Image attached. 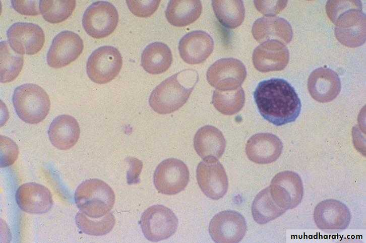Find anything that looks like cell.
<instances>
[{
	"instance_id": "9",
	"label": "cell",
	"mask_w": 366,
	"mask_h": 243,
	"mask_svg": "<svg viewBox=\"0 0 366 243\" xmlns=\"http://www.w3.org/2000/svg\"><path fill=\"white\" fill-rule=\"evenodd\" d=\"M189 181V171L182 161L170 158L160 162L154 173V185L160 193L175 195L184 190Z\"/></svg>"
},
{
	"instance_id": "22",
	"label": "cell",
	"mask_w": 366,
	"mask_h": 243,
	"mask_svg": "<svg viewBox=\"0 0 366 243\" xmlns=\"http://www.w3.org/2000/svg\"><path fill=\"white\" fill-rule=\"evenodd\" d=\"M252 32L254 38L260 43L276 40L286 44L290 42L293 36L291 26L287 20L272 16L258 19L253 25Z\"/></svg>"
},
{
	"instance_id": "29",
	"label": "cell",
	"mask_w": 366,
	"mask_h": 243,
	"mask_svg": "<svg viewBox=\"0 0 366 243\" xmlns=\"http://www.w3.org/2000/svg\"><path fill=\"white\" fill-rule=\"evenodd\" d=\"M245 95L240 86L232 90H214L212 102L215 108L225 115H232L239 112L243 107Z\"/></svg>"
},
{
	"instance_id": "30",
	"label": "cell",
	"mask_w": 366,
	"mask_h": 243,
	"mask_svg": "<svg viewBox=\"0 0 366 243\" xmlns=\"http://www.w3.org/2000/svg\"><path fill=\"white\" fill-rule=\"evenodd\" d=\"M23 56L15 52L7 41L1 42V82L14 80L22 70Z\"/></svg>"
},
{
	"instance_id": "7",
	"label": "cell",
	"mask_w": 366,
	"mask_h": 243,
	"mask_svg": "<svg viewBox=\"0 0 366 243\" xmlns=\"http://www.w3.org/2000/svg\"><path fill=\"white\" fill-rule=\"evenodd\" d=\"M122 65V56L119 50L113 46L105 45L95 49L89 56L86 72L92 81L105 84L118 75Z\"/></svg>"
},
{
	"instance_id": "13",
	"label": "cell",
	"mask_w": 366,
	"mask_h": 243,
	"mask_svg": "<svg viewBox=\"0 0 366 243\" xmlns=\"http://www.w3.org/2000/svg\"><path fill=\"white\" fill-rule=\"evenodd\" d=\"M7 35L12 50L22 55L38 53L45 42V35L42 28L32 23H14L8 29Z\"/></svg>"
},
{
	"instance_id": "31",
	"label": "cell",
	"mask_w": 366,
	"mask_h": 243,
	"mask_svg": "<svg viewBox=\"0 0 366 243\" xmlns=\"http://www.w3.org/2000/svg\"><path fill=\"white\" fill-rule=\"evenodd\" d=\"M75 222L82 232L90 235L101 236L108 233L112 229L115 218L110 212L102 217L92 218L79 212L76 215Z\"/></svg>"
},
{
	"instance_id": "25",
	"label": "cell",
	"mask_w": 366,
	"mask_h": 243,
	"mask_svg": "<svg viewBox=\"0 0 366 243\" xmlns=\"http://www.w3.org/2000/svg\"><path fill=\"white\" fill-rule=\"evenodd\" d=\"M141 66L151 74L164 73L170 67L172 55L170 49L165 43L154 42L148 45L141 55Z\"/></svg>"
},
{
	"instance_id": "10",
	"label": "cell",
	"mask_w": 366,
	"mask_h": 243,
	"mask_svg": "<svg viewBox=\"0 0 366 243\" xmlns=\"http://www.w3.org/2000/svg\"><path fill=\"white\" fill-rule=\"evenodd\" d=\"M206 76L209 84L216 89L232 90L240 87L246 78L247 71L239 59L223 58L208 68Z\"/></svg>"
},
{
	"instance_id": "27",
	"label": "cell",
	"mask_w": 366,
	"mask_h": 243,
	"mask_svg": "<svg viewBox=\"0 0 366 243\" xmlns=\"http://www.w3.org/2000/svg\"><path fill=\"white\" fill-rule=\"evenodd\" d=\"M286 211L272 197L269 186L260 191L252 203V213L253 218L260 224L274 220Z\"/></svg>"
},
{
	"instance_id": "4",
	"label": "cell",
	"mask_w": 366,
	"mask_h": 243,
	"mask_svg": "<svg viewBox=\"0 0 366 243\" xmlns=\"http://www.w3.org/2000/svg\"><path fill=\"white\" fill-rule=\"evenodd\" d=\"M12 101L20 118L31 124L43 120L50 109L48 94L43 88L34 84L26 83L17 87L14 90Z\"/></svg>"
},
{
	"instance_id": "15",
	"label": "cell",
	"mask_w": 366,
	"mask_h": 243,
	"mask_svg": "<svg viewBox=\"0 0 366 243\" xmlns=\"http://www.w3.org/2000/svg\"><path fill=\"white\" fill-rule=\"evenodd\" d=\"M84 48L83 41L77 33L64 31L53 39L47 54V63L53 68H60L76 60Z\"/></svg>"
},
{
	"instance_id": "23",
	"label": "cell",
	"mask_w": 366,
	"mask_h": 243,
	"mask_svg": "<svg viewBox=\"0 0 366 243\" xmlns=\"http://www.w3.org/2000/svg\"><path fill=\"white\" fill-rule=\"evenodd\" d=\"M194 146L197 153L203 160H218L224 153L226 141L219 130L207 125L196 132Z\"/></svg>"
},
{
	"instance_id": "17",
	"label": "cell",
	"mask_w": 366,
	"mask_h": 243,
	"mask_svg": "<svg viewBox=\"0 0 366 243\" xmlns=\"http://www.w3.org/2000/svg\"><path fill=\"white\" fill-rule=\"evenodd\" d=\"M317 226L322 230H344L349 225L350 211L342 202L327 199L319 203L314 212Z\"/></svg>"
},
{
	"instance_id": "20",
	"label": "cell",
	"mask_w": 366,
	"mask_h": 243,
	"mask_svg": "<svg viewBox=\"0 0 366 243\" xmlns=\"http://www.w3.org/2000/svg\"><path fill=\"white\" fill-rule=\"evenodd\" d=\"M213 48L212 38L201 30L188 33L181 38L178 44L180 57L189 64L203 63L211 54Z\"/></svg>"
},
{
	"instance_id": "24",
	"label": "cell",
	"mask_w": 366,
	"mask_h": 243,
	"mask_svg": "<svg viewBox=\"0 0 366 243\" xmlns=\"http://www.w3.org/2000/svg\"><path fill=\"white\" fill-rule=\"evenodd\" d=\"M80 129L77 120L72 116L62 114L51 123L48 135L51 144L56 148L68 150L77 142Z\"/></svg>"
},
{
	"instance_id": "1",
	"label": "cell",
	"mask_w": 366,
	"mask_h": 243,
	"mask_svg": "<svg viewBox=\"0 0 366 243\" xmlns=\"http://www.w3.org/2000/svg\"><path fill=\"white\" fill-rule=\"evenodd\" d=\"M254 98L261 115L277 126L294 122L300 112V99L294 88L283 79L261 81Z\"/></svg>"
},
{
	"instance_id": "36",
	"label": "cell",
	"mask_w": 366,
	"mask_h": 243,
	"mask_svg": "<svg viewBox=\"0 0 366 243\" xmlns=\"http://www.w3.org/2000/svg\"><path fill=\"white\" fill-rule=\"evenodd\" d=\"M13 8L19 13L29 16H35L39 14L38 4L39 1H12Z\"/></svg>"
},
{
	"instance_id": "33",
	"label": "cell",
	"mask_w": 366,
	"mask_h": 243,
	"mask_svg": "<svg viewBox=\"0 0 366 243\" xmlns=\"http://www.w3.org/2000/svg\"><path fill=\"white\" fill-rule=\"evenodd\" d=\"M19 153L17 145L7 137L1 136V167L12 165L17 160Z\"/></svg>"
},
{
	"instance_id": "28",
	"label": "cell",
	"mask_w": 366,
	"mask_h": 243,
	"mask_svg": "<svg viewBox=\"0 0 366 243\" xmlns=\"http://www.w3.org/2000/svg\"><path fill=\"white\" fill-rule=\"evenodd\" d=\"M212 6L217 19L226 28L234 29L243 21L245 9L242 1H213Z\"/></svg>"
},
{
	"instance_id": "11",
	"label": "cell",
	"mask_w": 366,
	"mask_h": 243,
	"mask_svg": "<svg viewBox=\"0 0 366 243\" xmlns=\"http://www.w3.org/2000/svg\"><path fill=\"white\" fill-rule=\"evenodd\" d=\"M247 226L244 217L233 210L217 213L211 220L209 232L216 242L235 243L244 237Z\"/></svg>"
},
{
	"instance_id": "5",
	"label": "cell",
	"mask_w": 366,
	"mask_h": 243,
	"mask_svg": "<svg viewBox=\"0 0 366 243\" xmlns=\"http://www.w3.org/2000/svg\"><path fill=\"white\" fill-rule=\"evenodd\" d=\"M335 35L343 45L356 47L365 41V14L362 5L347 9L333 17Z\"/></svg>"
},
{
	"instance_id": "8",
	"label": "cell",
	"mask_w": 366,
	"mask_h": 243,
	"mask_svg": "<svg viewBox=\"0 0 366 243\" xmlns=\"http://www.w3.org/2000/svg\"><path fill=\"white\" fill-rule=\"evenodd\" d=\"M118 22L115 7L106 1L92 4L85 11L82 25L86 32L95 38H102L111 34Z\"/></svg>"
},
{
	"instance_id": "34",
	"label": "cell",
	"mask_w": 366,
	"mask_h": 243,
	"mask_svg": "<svg viewBox=\"0 0 366 243\" xmlns=\"http://www.w3.org/2000/svg\"><path fill=\"white\" fill-rule=\"evenodd\" d=\"M160 1H127L130 11L139 17L151 16L159 7Z\"/></svg>"
},
{
	"instance_id": "32",
	"label": "cell",
	"mask_w": 366,
	"mask_h": 243,
	"mask_svg": "<svg viewBox=\"0 0 366 243\" xmlns=\"http://www.w3.org/2000/svg\"><path fill=\"white\" fill-rule=\"evenodd\" d=\"M76 4L75 1H40L39 9L45 20L58 23L72 15Z\"/></svg>"
},
{
	"instance_id": "26",
	"label": "cell",
	"mask_w": 366,
	"mask_h": 243,
	"mask_svg": "<svg viewBox=\"0 0 366 243\" xmlns=\"http://www.w3.org/2000/svg\"><path fill=\"white\" fill-rule=\"evenodd\" d=\"M202 11L200 1H170L165 11V16L171 25L183 27L196 21Z\"/></svg>"
},
{
	"instance_id": "12",
	"label": "cell",
	"mask_w": 366,
	"mask_h": 243,
	"mask_svg": "<svg viewBox=\"0 0 366 243\" xmlns=\"http://www.w3.org/2000/svg\"><path fill=\"white\" fill-rule=\"evenodd\" d=\"M270 193L276 203L287 211L295 208L303 196V186L299 175L291 171L276 174L269 186Z\"/></svg>"
},
{
	"instance_id": "3",
	"label": "cell",
	"mask_w": 366,
	"mask_h": 243,
	"mask_svg": "<svg viewBox=\"0 0 366 243\" xmlns=\"http://www.w3.org/2000/svg\"><path fill=\"white\" fill-rule=\"evenodd\" d=\"M115 198L111 188L97 178L82 182L74 195L75 203L80 211L92 218H99L109 213L114 206Z\"/></svg>"
},
{
	"instance_id": "14",
	"label": "cell",
	"mask_w": 366,
	"mask_h": 243,
	"mask_svg": "<svg viewBox=\"0 0 366 243\" xmlns=\"http://www.w3.org/2000/svg\"><path fill=\"white\" fill-rule=\"evenodd\" d=\"M196 177L202 191L211 199H221L227 191V176L218 160H203L200 162L197 168Z\"/></svg>"
},
{
	"instance_id": "6",
	"label": "cell",
	"mask_w": 366,
	"mask_h": 243,
	"mask_svg": "<svg viewBox=\"0 0 366 243\" xmlns=\"http://www.w3.org/2000/svg\"><path fill=\"white\" fill-rule=\"evenodd\" d=\"M140 225L144 236L149 241H159L172 235L178 226V220L168 208L155 205L142 213Z\"/></svg>"
},
{
	"instance_id": "2",
	"label": "cell",
	"mask_w": 366,
	"mask_h": 243,
	"mask_svg": "<svg viewBox=\"0 0 366 243\" xmlns=\"http://www.w3.org/2000/svg\"><path fill=\"white\" fill-rule=\"evenodd\" d=\"M198 79V74L194 70H185L172 75L152 91L150 106L161 114L174 112L187 101Z\"/></svg>"
},
{
	"instance_id": "18",
	"label": "cell",
	"mask_w": 366,
	"mask_h": 243,
	"mask_svg": "<svg viewBox=\"0 0 366 243\" xmlns=\"http://www.w3.org/2000/svg\"><path fill=\"white\" fill-rule=\"evenodd\" d=\"M16 200L21 210L30 214L46 213L53 205L50 191L45 186L34 183L20 186L16 192Z\"/></svg>"
},
{
	"instance_id": "21",
	"label": "cell",
	"mask_w": 366,
	"mask_h": 243,
	"mask_svg": "<svg viewBox=\"0 0 366 243\" xmlns=\"http://www.w3.org/2000/svg\"><path fill=\"white\" fill-rule=\"evenodd\" d=\"M308 89L311 96L320 102L334 99L341 90L337 74L329 68L321 67L313 71L308 78Z\"/></svg>"
},
{
	"instance_id": "16",
	"label": "cell",
	"mask_w": 366,
	"mask_h": 243,
	"mask_svg": "<svg viewBox=\"0 0 366 243\" xmlns=\"http://www.w3.org/2000/svg\"><path fill=\"white\" fill-rule=\"evenodd\" d=\"M289 59L287 47L276 40L262 43L254 49L252 55L255 68L264 73L283 70L287 65Z\"/></svg>"
},
{
	"instance_id": "19",
	"label": "cell",
	"mask_w": 366,
	"mask_h": 243,
	"mask_svg": "<svg viewBox=\"0 0 366 243\" xmlns=\"http://www.w3.org/2000/svg\"><path fill=\"white\" fill-rule=\"evenodd\" d=\"M283 144L276 135L268 133H257L247 141L246 154L252 161L268 164L275 161L280 156Z\"/></svg>"
},
{
	"instance_id": "35",
	"label": "cell",
	"mask_w": 366,
	"mask_h": 243,
	"mask_svg": "<svg viewBox=\"0 0 366 243\" xmlns=\"http://www.w3.org/2000/svg\"><path fill=\"white\" fill-rule=\"evenodd\" d=\"M287 1H257L254 2L257 10L265 15L278 14L286 6Z\"/></svg>"
}]
</instances>
